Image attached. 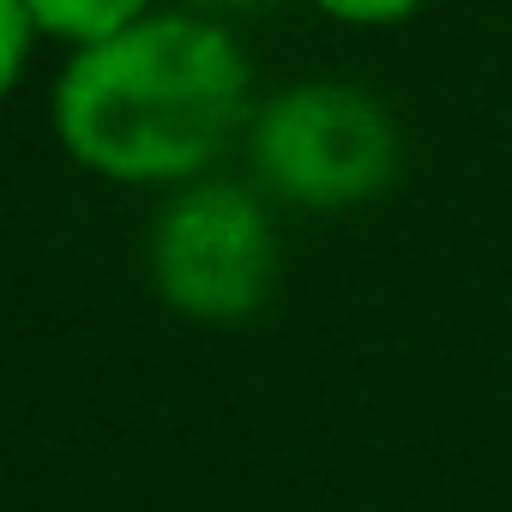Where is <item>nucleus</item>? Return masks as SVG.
Masks as SVG:
<instances>
[{"mask_svg": "<svg viewBox=\"0 0 512 512\" xmlns=\"http://www.w3.org/2000/svg\"><path fill=\"white\" fill-rule=\"evenodd\" d=\"M253 115V61L217 19L151 13L79 49L55 79V139L73 163L127 187L199 181Z\"/></svg>", "mask_w": 512, "mask_h": 512, "instance_id": "obj_1", "label": "nucleus"}, {"mask_svg": "<svg viewBox=\"0 0 512 512\" xmlns=\"http://www.w3.org/2000/svg\"><path fill=\"white\" fill-rule=\"evenodd\" d=\"M247 157L266 193L308 211H350L398 181L404 139L392 109L338 79L284 85L247 115Z\"/></svg>", "mask_w": 512, "mask_h": 512, "instance_id": "obj_2", "label": "nucleus"}, {"mask_svg": "<svg viewBox=\"0 0 512 512\" xmlns=\"http://www.w3.org/2000/svg\"><path fill=\"white\" fill-rule=\"evenodd\" d=\"M278 229L241 181H181L145 235V272L169 314L193 326H241L278 290Z\"/></svg>", "mask_w": 512, "mask_h": 512, "instance_id": "obj_3", "label": "nucleus"}, {"mask_svg": "<svg viewBox=\"0 0 512 512\" xmlns=\"http://www.w3.org/2000/svg\"><path fill=\"white\" fill-rule=\"evenodd\" d=\"M25 13H31L37 37H55L79 55V49H97V43L133 31L139 19H151L157 0H25Z\"/></svg>", "mask_w": 512, "mask_h": 512, "instance_id": "obj_4", "label": "nucleus"}, {"mask_svg": "<svg viewBox=\"0 0 512 512\" xmlns=\"http://www.w3.org/2000/svg\"><path fill=\"white\" fill-rule=\"evenodd\" d=\"M31 43H37V25L25 13V0H0V97H7L31 61Z\"/></svg>", "mask_w": 512, "mask_h": 512, "instance_id": "obj_5", "label": "nucleus"}, {"mask_svg": "<svg viewBox=\"0 0 512 512\" xmlns=\"http://www.w3.org/2000/svg\"><path fill=\"white\" fill-rule=\"evenodd\" d=\"M320 13H332L338 25H404L416 19L428 0H314Z\"/></svg>", "mask_w": 512, "mask_h": 512, "instance_id": "obj_6", "label": "nucleus"}, {"mask_svg": "<svg viewBox=\"0 0 512 512\" xmlns=\"http://www.w3.org/2000/svg\"><path fill=\"white\" fill-rule=\"evenodd\" d=\"M217 7H247V0H217Z\"/></svg>", "mask_w": 512, "mask_h": 512, "instance_id": "obj_7", "label": "nucleus"}]
</instances>
